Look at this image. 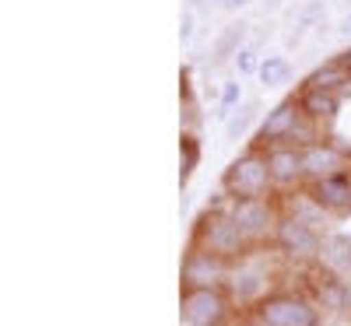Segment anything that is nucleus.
Listing matches in <instances>:
<instances>
[{"mask_svg":"<svg viewBox=\"0 0 351 326\" xmlns=\"http://www.w3.org/2000/svg\"><path fill=\"white\" fill-rule=\"evenodd\" d=\"M190 246L197 249H208L215 256H225V260H243L253 246L246 242V235L239 231V225L232 221L228 207H208L200 218H197V228H193V239Z\"/></svg>","mask_w":351,"mask_h":326,"instance_id":"f257e3e1","label":"nucleus"},{"mask_svg":"<svg viewBox=\"0 0 351 326\" xmlns=\"http://www.w3.org/2000/svg\"><path fill=\"white\" fill-rule=\"evenodd\" d=\"M271 168H267V155L263 151H246L232 162L221 175V190L228 200H260L271 197Z\"/></svg>","mask_w":351,"mask_h":326,"instance_id":"f03ea898","label":"nucleus"},{"mask_svg":"<svg viewBox=\"0 0 351 326\" xmlns=\"http://www.w3.org/2000/svg\"><path fill=\"white\" fill-rule=\"evenodd\" d=\"M253 316L263 326H319L324 309L306 294H263L253 305Z\"/></svg>","mask_w":351,"mask_h":326,"instance_id":"7ed1b4c3","label":"nucleus"},{"mask_svg":"<svg viewBox=\"0 0 351 326\" xmlns=\"http://www.w3.org/2000/svg\"><path fill=\"white\" fill-rule=\"evenodd\" d=\"M180 316L186 326H221L228 319V294L221 284L183 288L180 291Z\"/></svg>","mask_w":351,"mask_h":326,"instance_id":"20e7f679","label":"nucleus"},{"mask_svg":"<svg viewBox=\"0 0 351 326\" xmlns=\"http://www.w3.org/2000/svg\"><path fill=\"white\" fill-rule=\"evenodd\" d=\"M274 246L278 253H285L288 260H319V249H324V239L313 228V221L299 218V214H281L274 225Z\"/></svg>","mask_w":351,"mask_h":326,"instance_id":"39448f33","label":"nucleus"},{"mask_svg":"<svg viewBox=\"0 0 351 326\" xmlns=\"http://www.w3.org/2000/svg\"><path fill=\"white\" fill-rule=\"evenodd\" d=\"M228 214L232 221L239 225V231L246 235V242L256 246L260 239H267L278 225V214H274V203L267 197L260 200H228Z\"/></svg>","mask_w":351,"mask_h":326,"instance_id":"423d86ee","label":"nucleus"},{"mask_svg":"<svg viewBox=\"0 0 351 326\" xmlns=\"http://www.w3.org/2000/svg\"><path fill=\"white\" fill-rule=\"evenodd\" d=\"M228 271H232V260L190 246L186 256H183L180 277H183V288H204V284H221V281H228Z\"/></svg>","mask_w":351,"mask_h":326,"instance_id":"0eeeda50","label":"nucleus"},{"mask_svg":"<svg viewBox=\"0 0 351 326\" xmlns=\"http://www.w3.org/2000/svg\"><path fill=\"white\" fill-rule=\"evenodd\" d=\"M253 253V249H250ZM250 253L243 260H236V266L228 271V291H232V299H236L239 305H256L263 294H267V271L260 266V260H250Z\"/></svg>","mask_w":351,"mask_h":326,"instance_id":"6e6552de","label":"nucleus"},{"mask_svg":"<svg viewBox=\"0 0 351 326\" xmlns=\"http://www.w3.org/2000/svg\"><path fill=\"white\" fill-rule=\"evenodd\" d=\"M302 120H306V116H302V109H299V99H285V102H278V105L267 112V120L260 123V130H256V144H260V147L291 144V134L299 130Z\"/></svg>","mask_w":351,"mask_h":326,"instance_id":"1a4fd4ad","label":"nucleus"},{"mask_svg":"<svg viewBox=\"0 0 351 326\" xmlns=\"http://www.w3.org/2000/svg\"><path fill=\"white\" fill-rule=\"evenodd\" d=\"M327 214H348L351 211V172H334V175H324V179H313L309 190H306Z\"/></svg>","mask_w":351,"mask_h":326,"instance_id":"9d476101","label":"nucleus"},{"mask_svg":"<svg viewBox=\"0 0 351 326\" xmlns=\"http://www.w3.org/2000/svg\"><path fill=\"white\" fill-rule=\"evenodd\" d=\"M263 155H267V168H271L274 186H291V183L306 179L302 147H295V144H271V147H263Z\"/></svg>","mask_w":351,"mask_h":326,"instance_id":"9b49d317","label":"nucleus"},{"mask_svg":"<svg viewBox=\"0 0 351 326\" xmlns=\"http://www.w3.org/2000/svg\"><path fill=\"white\" fill-rule=\"evenodd\" d=\"M313 302L319 309H327V312H348L351 305V284L334 274V271H319L313 277Z\"/></svg>","mask_w":351,"mask_h":326,"instance_id":"f8f14e48","label":"nucleus"},{"mask_svg":"<svg viewBox=\"0 0 351 326\" xmlns=\"http://www.w3.org/2000/svg\"><path fill=\"white\" fill-rule=\"evenodd\" d=\"M302 172H306V179H324V175H334V172H344V155L337 151L334 144H306L302 147Z\"/></svg>","mask_w":351,"mask_h":326,"instance_id":"ddd939ff","label":"nucleus"},{"mask_svg":"<svg viewBox=\"0 0 351 326\" xmlns=\"http://www.w3.org/2000/svg\"><path fill=\"white\" fill-rule=\"evenodd\" d=\"M299 109L309 123H327L341 112V99L337 92H319V88H302L299 95Z\"/></svg>","mask_w":351,"mask_h":326,"instance_id":"4468645a","label":"nucleus"},{"mask_svg":"<svg viewBox=\"0 0 351 326\" xmlns=\"http://www.w3.org/2000/svg\"><path fill=\"white\" fill-rule=\"evenodd\" d=\"M319 266L341 274V277H351V235H344V231L327 235L324 249H319Z\"/></svg>","mask_w":351,"mask_h":326,"instance_id":"2eb2a0df","label":"nucleus"},{"mask_svg":"<svg viewBox=\"0 0 351 326\" xmlns=\"http://www.w3.org/2000/svg\"><path fill=\"white\" fill-rule=\"evenodd\" d=\"M341 84H351V74H348L337 60H327L324 67H316V71L306 77V88H319V92H337Z\"/></svg>","mask_w":351,"mask_h":326,"instance_id":"dca6fc26","label":"nucleus"},{"mask_svg":"<svg viewBox=\"0 0 351 326\" xmlns=\"http://www.w3.org/2000/svg\"><path fill=\"white\" fill-rule=\"evenodd\" d=\"M200 155H204L200 137H197V134H183V137H180V186L190 183V175H193L197 165H200Z\"/></svg>","mask_w":351,"mask_h":326,"instance_id":"f3484780","label":"nucleus"},{"mask_svg":"<svg viewBox=\"0 0 351 326\" xmlns=\"http://www.w3.org/2000/svg\"><path fill=\"white\" fill-rule=\"evenodd\" d=\"M243 39H246V25H243V21L228 25L225 32L218 36V42H215V64H225L228 56H236V53L243 49Z\"/></svg>","mask_w":351,"mask_h":326,"instance_id":"a211bd4d","label":"nucleus"},{"mask_svg":"<svg viewBox=\"0 0 351 326\" xmlns=\"http://www.w3.org/2000/svg\"><path fill=\"white\" fill-rule=\"evenodd\" d=\"M260 81L267 84V88H278V84H285L288 81V74H291V67H288V60L285 56H267V60L260 64Z\"/></svg>","mask_w":351,"mask_h":326,"instance_id":"6ab92c4d","label":"nucleus"},{"mask_svg":"<svg viewBox=\"0 0 351 326\" xmlns=\"http://www.w3.org/2000/svg\"><path fill=\"white\" fill-rule=\"evenodd\" d=\"M253 116H256V105H253V102H246V105H243L236 116H232V120H228V140H239V137L250 130Z\"/></svg>","mask_w":351,"mask_h":326,"instance_id":"aec40b11","label":"nucleus"},{"mask_svg":"<svg viewBox=\"0 0 351 326\" xmlns=\"http://www.w3.org/2000/svg\"><path fill=\"white\" fill-rule=\"evenodd\" d=\"M236 67H239L243 77L253 74V71H260V64H256V49H253V46H243V49L236 53Z\"/></svg>","mask_w":351,"mask_h":326,"instance_id":"412c9836","label":"nucleus"},{"mask_svg":"<svg viewBox=\"0 0 351 326\" xmlns=\"http://www.w3.org/2000/svg\"><path fill=\"white\" fill-rule=\"evenodd\" d=\"M239 95H243V84H239V81H228L225 92H221V112H218V116H228V109L239 102Z\"/></svg>","mask_w":351,"mask_h":326,"instance_id":"4be33fe9","label":"nucleus"},{"mask_svg":"<svg viewBox=\"0 0 351 326\" xmlns=\"http://www.w3.org/2000/svg\"><path fill=\"white\" fill-rule=\"evenodd\" d=\"M180 36H183V42H190V36H193V11L183 14V21H180Z\"/></svg>","mask_w":351,"mask_h":326,"instance_id":"5701e85b","label":"nucleus"},{"mask_svg":"<svg viewBox=\"0 0 351 326\" xmlns=\"http://www.w3.org/2000/svg\"><path fill=\"white\" fill-rule=\"evenodd\" d=\"M334 60H337V64H341V67H344V71L351 74V49H341V53L334 56Z\"/></svg>","mask_w":351,"mask_h":326,"instance_id":"b1692460","label":"nucleus"},{"mask_svg":"<svg viewBox=\"0 0 351 326\" xmlns=\"http://www.w3.org/2000/svg\"><path fill=\"white\" fill-rule=\"evenodd\" d=\"M246 4H250V0H221V8H228V11H239Z\"/></svg>","mask_w":351,"mask_h":326,"instance_id":"393cba45","label":"nucleus"},{"mask_svg":"<svg viewBox=\"0 0 351 326\" xmlns=\"http://www.w3.org/2000/svg\"><path fill=\"white\" fill-rule=\"evenodd\" d=\"M341 32H344V36H351V11H348V18H344V25H341Z\"/></svg>","mask_w":351,"mask_h":326,"instance_id":"a878e982","label":"nucleus"},{"mask_svg":"<svg viewBox=\"0 0 351 326\" xmlns=\"http://www.w3.org/2000/svg\"><path fill=\"white\" fill-rule=\"evenodd\" d=\"M263 4H267V8H271V11H274V8H278V4H281V0H263Z\"/></svg>","mask_w":351,"mask_h":326,"instance_id":"bb28decb","label":"nucleus"},{"mask_svg":"<svg viewBox=\"0 0 351 326\" xmlns=\"http://www.w3.org/2000/svg\"><path fill=\"white\" fill-rule=\"evenodd\" d=\"M348 284H351V277H348Z\"/></svg>","mask_w":351,"mask_h":326,"instance_id":"cd10ccee","label":"nucleus"}]
</instances>
